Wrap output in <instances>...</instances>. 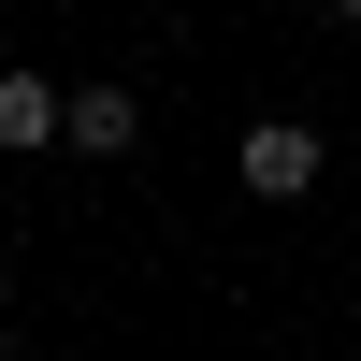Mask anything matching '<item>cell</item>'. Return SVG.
<instances>
[{"label":"cell","mask_w":361,"mask_h":361,"mask_svg":"<svg viewBox=\"0 0 361 361\" xmlns=\"http://www.w3.org/2000/svg\"><path fill=\"white\" fill-rule=\"evenodd\" d=\"M73 145H87V159L145 145V102H130V87H73Z\"/></svg>","instance_id":"3"},{"label":"cell","mask_w":361,"mask_h":361,"mask_svg":"<svg viewBox=\"0 0 361 361\" xmlns=\"http://www.w3.org/2000/svg\"><path fill=\"white\" fill-rule=\"evenodd\" d=\"M246 188H260V202L318 188V130H304V116H260V130H246Z\"/></svg>","instance_id":"1"},{"label":"cell","mask_w":361,"mask_h":361,"mask_svg":"<svg viewBox=\"0 0 361 361\" xmlns=\"http://www.w3.org/2000/svg\"><path fill=\"white\" fill-rule=\"evenodd\" d=\"M333 15H347V29H361V0H333Z\"/></svg>","instance_id":"4"},{"label":"cell","mask_w":361,"mask_h":361,"mask_svg":"<svg viewBox=\"0 0 361 361\" xmlns=\"http://www.w3.org/2000/svg\"><path fill=\"white\" fill-rule=\"evenodd\" d=\"M73 130V87H44V73H0V145H58Z\"/></svg>","instance_id":"2"}]
</instances>
